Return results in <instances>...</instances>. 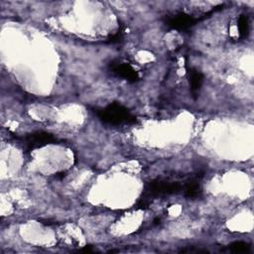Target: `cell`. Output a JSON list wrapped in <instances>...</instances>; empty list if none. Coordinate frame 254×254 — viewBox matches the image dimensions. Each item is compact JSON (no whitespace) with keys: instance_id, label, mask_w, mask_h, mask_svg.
<instances>
[{"instance_id":"cell-1","label":"cell","mask_w":254,"mask_h":254,"mask_svg":"<svg viewBox=\"0 0 254 254\" xmlns=\"http://www.w3.org/2000/svg\"><path fill=\"white\" fill-rule=\"evenodd\" d=\"M98 118L107 124L111 125H121V124H131L136 122V117L122 104L113 102L107 105L105 108L98 110Z\"/></svg>"},{"instance_id":"cell-2","label":"cell","mask_w":254,"mask_h":254,"mask_svg":"<svg viewBox=\"0 0 254 254\" xmlns=\"http://www.w3.org/2000/svg\"><path fill=\"white\" fill-rule=\"evenodd\" d=\"M184 186L179 182L166 181V180H156L152 181L147 186L148 192L153 195H162V194H172L179 192Z\"/></svg>"},{"instance_id":"cell-3","label":"cell","mask_w":254,"mask_h":254,"mask_svg":"<svg viewBox=\"0 0 254 254\" xmlns=\"http://www.w3.org/2000/svg\"><path fill=\"white\" fill-rule=\"evenodd\" d=\"M25 141L29 149H35L43 147L48 144H55L57 143V138L50 133L41 131L29 134L28 136L25 137Z\"/></svg>"},{"instance_id":"cell-4","label":"cell","mask_w":254,"mask_h":254,"mask_svg":"<svg viewBox=\"0 0 254 254\" xmlns=\"http://www.w3.org/2000/svg\"><path fill=\"white\" fill-rule=\"evenodd\" d=\"M110 69L115 75L128 81L134 82L139 78L138 71L127 63H112L110 64Z\"/></svg>"},{"instance_id":"cell-5","label":"cell","mask_w":254,"mask_h":254,"mask_svg":"<svg viewBox=\"0 0 254 254\" xmlns=\"http://www.w3.org/2000/svg\"><path fill=\"white\" fill-rule=\"evenodd\" d=\"M196 22L197 19L191 15L186 13H178L168 19L167 25L176 30H187L193 26Z\"/></svg>"},{"instance_id":"cell-6","label":"cell","mask_w":254,"mask_h":254,"mask_svg":"<svg viewBox=\"0 0 254 254\" xmlns=\"http://www.w3.org/2000/svg\"><path fill=\"white\" fill-rule=\"evenodd\" d=\"M189 78H190V85L191 92L195 95L201 87V84L203 81V75L199 70L190 68L189 71Z\"/></svg>"},{"instance_id":"cell-7","label":"cell","mask_w":254,"mask_h":254,"mask_svg":"<svg viewBox=\"0 0 254 254\" xmlns=\"http://www.w3.org/2000/svg\"><path fill=\"white\" fill-rule=\"evenodd\" d=\"M200 192V186L196 180H191L188 182L185 186V196L189 198H193L196 197Z\"/></svg>"},{"instance_id":"cell-8","label":"cell","mask_w":254,"mask_h":254,"mask_svg":"<svg viewBox=\"0 0 254 254\" xmlns=\"http://www.w3.org/2000/svg\"><path fill=\"white\" fill-rule=\"evenodd\" d=\"M237 28L241 38H246L249 34V20L244 14H241L237 20Z\"/></svg>"},{"instance_id":"cell-9","label":"cell","mask_w":254,"mask_h":254,"mask_svg":"<svg viewBox=\"0 0 254 254\" xmlns=\"http://www.w3.org/2000/svg\"><path fill=\"white\" fill-rule=\"evenodd\" d=\"M229 250L234 253H247L250 251V246L245 242L236 241L229 245Z\"/></svg>"}]
</instances>
